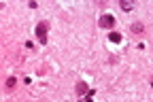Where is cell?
Returning a JSON list of instances; mask_svg holds the SVG:
<instances>
[{"label":"cell","mask_w":153,"mask_h":102,"mask_svg":"<svg viewBox=\"0 0 153 102\" xmlns=\"http://www.w3.org/2000/svg\"><path fill=\"white\" fill-rule=\"evenodd\" d=\"M47 28H49L47 22H41L36 26V38H38V43H41V45H47Z\"/></svg>","instance_id":"cell-1"},{"label":"cell","mask_w":153,"mask_h":102,"mask_svg":"<svg viewBox=\"0 0 153 102\" xmlns=\"http://www.w3.org/2000/svg\"><path fill=\"white\" fill-rule=\"evenodd\" d=\"M98 26H100V28H106V30H111V28L115 26V17H113L111 13L102 15V17H100V22H98Z\"/></svg>","instance_id":"cell-2"},{"label":"cell","mask_w":153,"mask_h":102,"mask_svg":"<svg viewBox=\"0 0 153 102\" xmlns=\"http://www.w3.org/2000/svg\"><path fill=\"white\" fill-rule=\"evenodd\" d=\"M91 89L87 87V83H85V81H79V83H76V94H79V96H83V94H89Z\"/></svg>","instance_id":"cell-3"},{"label":"cell","mask_w":153,"mask_h":102,"mask_svg":"<svg viewBox=\"0 0 153 102\" xmlns=\"http://www.w3.org/2000/svg\"><path fill=\"white\" fill-rule=\"evenodd\" d=\"M130 30H132V32H134V34H140V32H143V30H145V26H143V24H140V22H134V24H132V26H130Z\"/></svg>","instance_id":"cell-4"},{"label":"cell","mask_w":153,"mask_h":102,"mask_svg":"<svg viewBox=\"0 0 153 102\" xmlns=\"http://www.w3.org/2000/svg\"><path fill=\"white\" fill-rule=\"evenodd\" d=\"M108 40L111 43H121V34L119 32H108Z\"/></svg>","instance_id":"cell-5"},{"label":"cell","mask_w":153,"mask_h":102,"mask_svg":"<svg viewBox=\"0 0 153 102\" xmlns=\"http://www.w3.org/2000/svg\"><path fill=\"white\" fill-rule=\"evenodd\" d=\"M119 7H121L123 11H132V9H134V2H126V0H121Z\"/></svg>","instance_id":"cell-6"},{"label":"cell","mask_w":153,"mask_h":102,"mask_svg":"<svg viewBox=\"0 0 153 102\" xmlns=\"http://www.w3.org/2000/svg\"><path fill=\"white\" fill-rule=\"evenodd\" d=\"M15 85H17V79H15V77H9V79H7V89H13Z\"/></svg>","instance_id":"cell-7"},{"label":"cell","mask_w":153,"mask_h":102,"mask_svg":"<svg viewBox=\"0 0 153 102\" xmlns=\"http://www.w3.org/2000/svg\"><path fill=\"white\" fill-rule=\"evenodd\" d=\"M151 85H153V81H151Z\"/></svg>","instance_id":"cell-8"}]
</instances>
